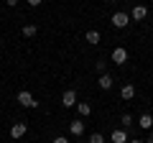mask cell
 I'll use <instances>...</instances> for the list:
<instances>
[{
  "instance_id": "cell-13",
  "label": "cell",
  "mask_w": 153,
  "mask_h": 143,
  "mask_svg": "<svg viewBox=\"0 0 153 143\" xmlns=\"http://www.w3.org/2000/svg\"><path fill=\"white\" fill-rule=\"evenodd\" d=\"M76 112H79V115H82V118H87L89 112H92V107H89L87 102H76Z\"/></svg>"
},
{
  "instance_id": "cell-8",
  "label": "cell",
  "mask_w": 153,
  "mask_h": 143,
  "mask_svg": "<svg viewBox=\"0 0 153 143\" xmlns=\"http://www.w3.org/2000/svg\"><path fill=\"white\" fill-rule=\"evenodd\" d=\"M138 125H140V128H146V130H151V128H153V115L143 112V115L138 118Z\"/></svg>"
},
{
  "instance_id": "cell-20",
  "label": "cell",
  "mask_w": 153,
  "mask_h": 143,
  "mask_svg": "<svg viewBox=\"0 0 153 143\" xmlns=\"http://www.w3.org/2000/svg\"><path fill=\"white\" fill-rule=\"evenodd\" d=\"M128 143H146V141H138V138H135V141H128Z\"/></svg>"
},
{
  "instance_id": "cell-4",
  "label": "cell",
  "mask_w": 153,
  "mask_h": 143,
  "mask_svg": "<svg viewBox=\"0 0 153 143\" xmlns=\"http://www.w3.org/2000/svg\"><path fill=\"white\" fill-rule=\"evenodd\" d=\"M112 61H115L117 66H120V64H125V61H128V51L123 49V46H117V49L112 51Z\"/></svg>"
},
{
  "instance_id": "cell-12",
  "label": "cell",
  "mask_w": 153,
  "mask_h": 143,
  "mask_svg": "<svg viewBox=\"0 0 153 143\" xmlns=\"http://www.w3.org/2000/svg\"><path fill=\"white\" fill-rule=\"evenodd\" d=\"M84 39H87V44L97 46V44H100V31H87V36H84Z\"/></svg>"
},
{
  "instance_id": "cell-22",
  "label": "cell",
  "mask_w": 153,
  "mask_h": 143,
  "mask_svg": "<svg viewBox=\"0 0 153 143\" xmlns=\"http://www.w3.org/2000/svg\"><path fill=\"white\" fill-rule=\"evenodd\" d=\"M0 44H3V39H0Z\"/></svg>"
},
{
  "instance_id": "cell-16",
  "label": "cell",
  "mask_w": 153,
  "mask_h": 143,
  "mask_svg": "<svg viewBox=\"0 0 153 143\" xmlns=\"http://www.w3.org/2000/svg\"><path fill=\"white\" fill-rule=\"evenodd\" d=\"M89 143H105V136H100V133H94V136H89Z\"/></svg>"
},
{
  "instance_id": "cell-5",
  "label": "cell",
  "mask_w": 153,
  "mask_h": 143,
  "mask_svg": "<svg viewBox=\"0 0 153 143\" xmlns=\"http://www.w3.org/2000/svg\"><path fill=\"white\" fill-rule=\"evenodd\" d=\"M26 130H28V125H26V123H16V125L10 128V138H16V141H18V138H23V136H26Z\"/></svg>"
},
{
  "instance_id": "cell-19",
  "label": "cell",
  "mask_w": 153,
  "mask_h": 143,
  "mask_svg": "<svg viewBox=\"0 0 153 143\" xmlns=\"http://www.w3.org/2000/svg\"><path fill=\"white\" fill-rule=\"evenodd\" d=\"M5 3H8L10 8H16V5H18V0H5Z\"/></svg>"
},
{
  "instance_id": "cell-14",
  "label": "cell",
  "mask_w": 153,
  "mask_h": 143,
  "mask_svg": "<svg viewBox=\"0 0 153 143\" xmlns=\"http://www.w3.org/2000/svg\"><path fill=\"white\" fill-rule=\"evenodd\" d=\"M36 31H38V28L33 26V23H28V26H23V36H26V39H33V36H36Z\"/></svg>"
},
{
  "instance_id": "cell-11",
  "label": "cell",
  "mask_w": 153,
  "mask_h": 143,
  "mask_svg": "<svg viewBox=\"0 0 153 143\" xmlns=\"http://www.w3.org/2000/svg\"><path fill=\"white\" fill-rule=\"evenodd\" d=\"M120 95H123V100H133L135 97V87H133V84H125V87L120 89Z\"/></svg>"
},
{
  "instance_id": "cell-7",
  "label": "cell",
  "mask_w": 153,
  "mask_h": 143,
  "mask_svg": "<svg viewBox=\"0 0 153 143\" xmlns=\"http://www.w3.org/2000/svg\"><path fill=\"white\" fill-rule=\"evenodd\" d=\"M69 133H71V136H82V133H84V123L82 120H71L69 123Z\"/></svg>"
},
{
  "instance_id": "cell-15",
  "label": "cell",
  "mask_w": 153,
  "mask_h": 143,
  "mask_svg": "<svg viewBox=\"0 0 153 143\" xmlns=\"http://www.w3.org/2000/svg\"><path fill=\"white\" fill-rule=\"evenodd\" d=\"M120 123H123V128H130L133 125V115H130V112H125V115L120 118Z\"/></svg>"
},
{
  "instance_id": "cell-1",
  "label": "cell",
  "mask_w": 153,
  "mask_h": 143,
  "mask_svg": "<svg viewBox=\"0 0 153 143\" xmlns=\"http://www.w3.org/2000/svg\"><path fill=\"white\" fill-rule=\"evenodd\" d=\"M16 100H18V102L23 105V107H36V105H38V102H36V97H33V95L28 92V89L18 92V97H16Z\"/></svg>"
},
{
  "instance_id": "cell-2",
  "label": "cell",
  "mask_w": 153,
  "mask_h": 143,
  "mask_svg": "<svg viewBox=\"0 0 153 143\" xmlns=\"http://www.w3.org/2000/svg\"><path fill=\"white\" fill-rule=\"evenodd\" d=\"M61 105H64V107H76V92L74 89H66V92L61 95Z\"/></svg>"
},
{
  "instance_id": "cell-21",
  "label": "cell",
  "mask_w": 153,
  "mask_h": 143,
  "mask_svg": "<svg viewBox=\"0 0 153 143\" xmlns=\"http://www.w3.org/2000/svg\"><path fill=\"white\" fill-rule=\"evenodd\" d=\"M146 143H153V133H151V138H148V141H146Z\"/></svg>"
},
{
  "instance_id": "cell-9",
  "label": "cell",
  "mask_w": 153,
  "mask_h": 143,
  "mask_svg": "<svg viewBox=\"0 0 153 143\" xmlns=\"http://www.w3.org/2000/svg\"><path fill=\"white\" fill-rule=\"evenodd\" d=\"M110 141H112V143H128V133L125 130H112Z\"/></svg>"
},
{
  "instance_id": "cell-10",
  "label": "cell",
  "mask_w": 153,
  "mask_h": 143,
  "mask_svg": "<svg viewBox=\"0 0 153 143\" xmlns=\"http://www.w3.org/2000/svg\"><path fill=\"white\" fill-rule=\"evenodd\" d=\"M97 84H100L102 89H110V87H112V77H110V74H100Z\"/></svg>"
},
{
  "instance_id": "cell-17",
  "label": "cell",
  "mask_w": 153,
  "mask_h": 143,
  "mask_svg": "<svg viewBox=\"0 0 153 143\" xmlns=\"http://www.w3.org/2000/svg\"><path fill=\"white\" fill-rule=\"evenodd\" d=\"M54 143H69V138H64V136H56V138H54Z\"/></svg>"
},
{
  "instance_id": "cell-6",
  "label": "cell",
  "mask_w": 153,
  "mask_h": 143,
  "mask_svg": "<svg viewBox=\"0 0 153 143\" xmlns=\"http://www.w3.org/2000/svg\"><path fill=\"white\" fill-rule=\"evenodd\" d=\"M146 16H148V8H146V5H135V8L130 10V18H133V21H143Z\"/></svg>"
},
{
  "instance_id": "cell-18",
  "label": "cell",
  "mask_w": 153,
  "mask_h": 143,
  "mask_svg": "<svg viewBox=\"0 0 153 143\" xmlns=\"http://www.w3.org/2000/svg\"><path fill=\"white\" fill-rule=\"evenodd\" d=\"M41 3H44V0H28V5H31V8H38Z\"/></svg>"
},
{
  "instance_id": "cell-3",
  "label": "cell",
  "mask_w": 153,
  "mask_h": 143,
  "mask_svg": "<svg viewBox=\"0 0 153 143\" xmlns=\"http://www.w3.org/2000/svg\"><path fill=\"white\" fill-rule=\"evenodd\" d=\"M128 23H130V16H128V13H115L112 16V26L115 28H125Z\"/></svg>"
}]
</instances>
